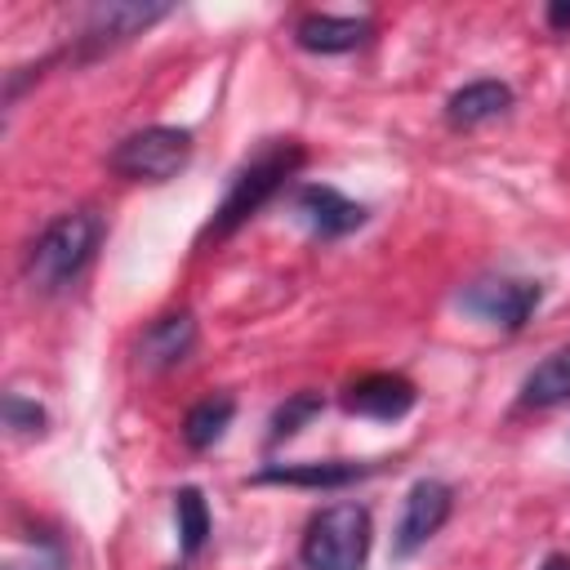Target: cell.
<instances>
[{"mask_svg":"<svg viewBox=\"0 0 570 570\" xmlns=\"http://www.w3.org/2000/svg\"><path fill=\"white\" fill-rule=\"evenodd\" d=\"M370 463H352V459H325V463H272L258 472V481H276V485H307V490H338L352 485L361 476H370Z\"/></svg>","mask_w":570,"mask_h":570,"instance_id":"12","label":"cell"},{"mask_svg":"<svg viewBox=\"0 0 570 570\" xmlns=\"http://www.w3.org/2000/svg\"><path fill=\"white\" fill-rule=\"evenodd\" d=\"M98 245H102V218L94 209L58 214L31 240V249H27V281H31V289H40V294L67 289L89 267V258L98 254Z\"/></svg>","mask_w":570,"mask_h":570,"instance_id":"1","label":"cell"},{"mask_svg":"<svg viewBox=\"0 0 570 570\" xmlns=\"http://www.w3.org/2000/svg\"><path fill=\"white\" fill-rule=\"evenodd\" d=\"M508 107H512V89L503 80H472V85H463V89L450 94L445 120L454 129H472V125H485V120L503 116Z\"/></svg>","mask_w":570,"mask_h":570,"instance_id":"13","label":"cell"},{"mask_svg":"<svg viewBox=\"0 0 570 570\" xmlns=\"http://www.w3.org/2000/svg\"><path fill=\"white\" fill-rule=\"evenodd\" d=\"M294 214L321 236V240H334V236H347L365 223V205L347 200L338 187H325V183H303L294 191Z\"/></svg>","mask_w":570,"mask_h":570,"instance_id":"7","label":"cell"},{"mask_svg":"<svg viewBox=\"0 0 570 570\" xmlns=\"http://www.w3.org/2000/svg\"><path fill=\"white\" fill-rule=\"evenodd\" d=\"M165 13H169V4H129V0L125 4H98V9H89L85 27H80V40H89L94 53H98V49H111L129 36H142Z\"/></svg>","mask_w":570,"mask_h":570,"instance_id":"8","label":"cell"},{"mask_svg":"<svg viewBox=\"0 0 570 570\" xmlns=\"http://www.w3.org/2000/svg\"><path fill=\"white\" fill-rule=\"evenodd\" d=\"M543 18H548V27H552V31H570V4H548V13H543Z\"/></svg>","mask_w":570,"mask_h":570,"instance_id":"19","label":"cell"},{"mask_svg":"<svg viewBox=\"0 0 570 570\" xmlns=\"http://www.w3.org/2000/svg\"><path fill=\"white\" fill-rule=\"evenodd\" d=\"M543 303V285L539 281H521V276H485L476 285H468L459 294V307L481 316L494 330H521L530 321V312Z\"/></svg>","mask_w":570,"mask_h":570,"instance_id":"5","label":"cell"},{"mask_svg":"<svg viewBox=\"0 0 570 570\" xmlns=\"http://www.w3.org/2000/svg\"><path fill=\"white\" fill-rule=\"evenodd\" d=\"M4 428L36 436V432H45V410L36 401H27L22 392H4Z\"/></svg>","mask_w":570,"mask_h":570,"instance_id":"18","label":"cell"},{"mask_svg":"<svg viewBox=\"0 0 570 570\" xmlns=\"http://www.w3.org/2000/svg\"><path fill=\"white\" fill-rule=\"evenodd\" d=\"M303 165V147L298 142H272V147H263L249 165H240L236 169V178H232V187H227V196H223V205L214 209V218H209V227H205V236H214V240H223V236H232L249 214H258L272 196H276V187L294 174Z\"/></svg>","mask_w":570,"mask_h":570,"instance_id":"2","label":"cell"},{"mask_svg":"<svg viewBox=\"0 0 570 570\" xmlns=\"http://www.w3.org/2000/svg\"><path fill=\"white\" fill-rule=\"evenodd\" d=\"M232 414H236V401L232 396H205V401H196L187 410V419H183V441L191 450H209L227 432Z\"/></svg>","mask_w":570,"mask_h":570,"instance_id":"15","label":"cell"},{"mask_svg":"<svg viewBox=\"0 0 570 570\" xmlns=\"http://www.w3.org/2000/svg\"><path fill=\"white\" fill-rule=\"evenodd\" d=\"M196 343V321L187 312H169V316H156L142 338H138V361L147 370H169L178 365Z\"/></svg>","mask_w":570,"mask_h":570,"instance_id":"11","label":"cell"},{"mask_svg":"<svg viewBox=\"0 0 570 570\" xmlns=\"http://www.w3.org/2000/svg\"><path fill=\"white\" fill-rule=\"evenodd\" d=\"M450 508H454V490L445 485V481H436V476H423V481H414L410 485V494H405V508H401V521H396V539H392V552L396 557H410V552H419L441 525H445V517H450Z\"/></svg>","mask_w":570,"mask_h":570,"instance_id":"6","label":"cell"},{"mask_svg":"<svg viewBox=\"0 0 570 570\" xmlns=\"http://www.w3.org/2000/svg\"><path fill=\"white\" fill-rule=\"evenodd\" d=\"M187 160H191V129L178 125L138 129L111 151V169L134 183H169Z\"/></svg>","mask_w":570,"mask_h":570,"instance_id":"4","label":"cell"},{"mask_svg":"<svg viewBox=\"0 0 570 570\" xmlns=\"http://www.w3.org/2000/svg\"><path fill=\"white\" fill-rule=\"evenodd\" d=\"M312 414H321V396H316V392H294V396L272 414V432H267V441H285V436H294Z\"/></svg>","mask_w":570,"mask_h":570,"instance_id":"17","label":"cell"},{"mask_svg":"<svg viewBox=\"0 0 570 570\" xmlns=\"http://www.w3.org/2000/svg\"><path fill=\"white\" fill-rule=\"evenodd\" d=\"M9 570H62V561H58V557H36V566H18V561H13Z\"/></svg>","mask_w":570,"mask_h":570,"instance_id":"20","label":"cell"},{"mask_svg":"<svg viewBox=\"0 0 570 570\" xmlns=\"http://www.w3.org/2000/svg\"><path fill=\"white\" fill-rule=\"evenodd\" d=\"M561 401H570V347H557L552 356H543L521 383V405L530 410H552Z\"/></svg>","mask_w":570,"mask_h":570,"instance_id":"14","label":"cell"},{"mask_svg":"<svg viewBox=\"0 0 570 570\" xmlns=\"http://www.w3.org/2000/svg\"><path fill=\"white\" fill-rule=\"evenodd\" d=\"M174 521H178V548L183 557H196L209 539V503L196 485H183L174 494Z\"/></svg>","mask_w":570,"mask_h":570,"instance_id":"16","label":"cell"},{"mask_svg":"<svg viewBox=\"0 0 570 570\" xmlns=\"http://www.w3.org/2000/svg\"><path fill=\"white\" fill-rule=\"evenodd\" d=\"M539 570H570V557H566V552H552V557H548Z\"/></svg>","mask_w":570,"mask_h":570,"instance_id":"21","label":"cell"},{"mask_svg":"<svg viewBox=\"0 0 570 570\" xmlns=\"http://www.w3.org/2000/svg\"><path fill=\"white\" fill-rule=\"evenodd\" d=\"M370 512L361 503L321 508L298 543V561L307 570H361L370 557Z\"/></svg>","mask_w":570,"mask_h":570,"instance_id":"3","label":"cell"},{"mask_svg":"<svg viewBox=\"0 0 570 570\" xmlns=\"http://www.w3.org/2000/svg\"><path fill=\"white\" fill-rule=\"evenodd\" d=\"M374 31L370 18H352V13H307L294 27V45L307 53H347L356 45H365Z\"/></svg>","mask_w":570,"mask_h":570,"instance_id":"10","label":"cell"},{"mask_svg":"<svg viewBox=\"0 0 570 570\" xmlns=\"http://www.w3.org/2000/svg\"><path fill=\"white\" fill-rule=\"evenodd\" d=\"M414 383L405 374H365L356 383H347L343 392V410L365 414V419H401L414 405Z\"/></svg>","mask_w":570,"mask_h":570,"instance_id":"9","label":"cell"}]
</instances>
